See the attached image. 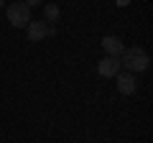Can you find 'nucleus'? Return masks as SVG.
<instances>
[{
	"label": "nucleus",
	"mask_w": 153,
	"mask_h": 143,
	"mask_svg": "<svg viewBox=\"0 0 153 143\" xmlns=\"http://www.w3.org/2000/svg\"><path fill=\"white\" fill-rule=\"evenodd\" d=\"M148 64H151V56H148L146 49H140V46H128V49H123L120 66H125L130 74H135V72H146Z\"/></svg>",
	"instance_id": "f257e3e1"
},
{
	"label": "nucleus",
	"mask_w": 153,
	"mask_h": 143,
	"mask_svg": "<svg viewBox=\"0 0 153 143\" xmlns=\"http://www.w3.org/2000/svg\"><path fill=\"white\" fill-rule=\"evenodd\" d=\"M8 23L13 28H26L31 23V8L26 3H13V5H8Z\"/></svg>",
	"instance_id": "f03ea898"
},
{
	"label": "nucleus",
	"mask_w": 153,
	"mask_h": 143,
	"mask_svg": "<svg viewBox=\"0 0 153 143\" xmlns=\"http://www.w3.org/2000/svg\"><path fill=\"white\" fill-rule=\"evenodd\" d=\"M26 31H28V41H44L49 36H56V28H51L46 21H31Z\"/></svg>",
	"instance_id": "7ed1b4c3"
},
{
	"label": "nucleus",
	"mask_w": 153,
	"mask_h": 143,
	"mask_svg": "<svg viewBox=\"0 0 153 143\" xmlns=\"http://www.w3.org/2000/svg\"><path fill=\"white\" fill-rule=\"evenodd\" d=\"M97 74L100 77H115V74H120V59L105 56L102 61H97Z\"/></svg>",
	"instance_id": "20e7f679"
},
{
	"label": "nucleus",
	"mask_w": 153,
	"mask_h": 143,
	"mask_svg": "<svg viewBox=\"0 0 153 143\" xmlns=\"http://www.w3.org/2000/svg\"><path fill=\"white\" fill-rule=\"evenodd\" d=\"M115 79H117V92L120 95H135L138 92V82L130 72L128 74H115Z\"/></svg>",
	"instance_id": "39448f33"
},
{
	"label": "nucleus",
	"mask_w": 153,
	"mask_h": 143,
	"mask_svg": "<svg viewBox=\"0 0 153 143\" xmlns=\"http://www.w3.org/2000/svg\"><path fill=\"white\" fill-rule=\"evenodd\" d=\"M102 49H105V54L107 56H115V59H120V54H123V41L117 39V36H105L102 39Z\"/></svg>",
	"instance_id": "423d86ee"
},
{
	"label": "nucleus",
	"mask_w": 153,
	"mask_h": 143,
	"mask_svg": "<svg viewBox=\"0 0 153 143\" xmlns=\"http://www.w3.org/2000/svg\"><path fill=\"white\" fill-rule=\"evenodd\" d=\"M44 16H46V21H59V16H61V10H59V5H46L44 8Z\"/></svg>",
	"instance_id": "0eeeda50"
},
{
	"label": "nucleus",
	"mask_w": 153,
	"mask_h": 143,
	"mask_svg": "<svg viewBox=\"0 0 153 143\" xmlns=\"http://www.w3.org/2000/svg\"><path fill=\"white\" fill-rule=\"evenodd\" d=\"M23 3H26L28 8H33V5H38V3H41V0H23Z\"/></svg>",
	"instance_id": "6e6552de"
},
{
	"label": "nucleus",
	"mask_w": 153,
	"mask_h": 143,
	"mask_svg": "<svg viewBox=\"0 0 153 143\" xmlns=\"http://www.w3.org/2000/svg\"><path fill=\"white\" fill-rule=\"evenodd\" d=\"M115 3H117V5H120V8H125V5H130V0H115Z\"/></svg>",
	"instance_id": "1a4fd4ad"
},
{
	"label": "nucleus",
	"mask_w": 153,
	"mask_h": 143,
	"mask_svg": "<svg viewBox=\"0 0 153 143\" xmlns=\"http://www.w3.org/2000/svg\"><path fill=\"white\" fill-rule=\"evenodd\" d=\"M0 8H3V0H0Z\"/></svg>",
	"instance_id": "9d476101"
}]
</instances>
